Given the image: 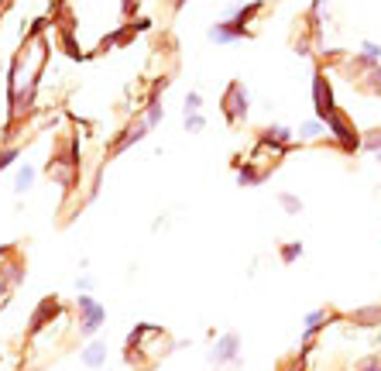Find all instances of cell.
<instances>
[{
  "label": "cell",
  "mask_w": 381,
  "mask_h": 371,
  "mask_svg": "<svg viewBox=\"0 0 381 371\" xmlns=\"http://www.w3.org/2000/svg\"><path fill=\"white\" fill-rule=\"evenodd\" d=\"M323 124H327V131H330V145H337L344 155H357V152H364V134L357 131L354 121H351L344 110L330 114Z\"/></svg>",
  "instance_id": "6da1fadb"
},
{
  "label": "cell",
  "mask_w": 381,
  "mask_h": 371,
  "mask_svg": "<svg viewBox=\"0 0 381 371\" xmlns=\"http://www.w3.org/2000/svg\"><path fill=\"white\" fill-rule=\"evenodd\" d=\"M220 110H224V117H227L230 124L248 121V110H251V93H248V86H244V83H230L224 100H220Z\"/></svg>",
  "instance_id": "7a4b0ae2"
},
{
  "label": "cell",
  "mask_w": 381,
  "mask_h": 371,
  "mask_svg": "<svg viewBox=\"0 0 381 371\" xmlns=\"http://www.w3.org/2000/svg\"><path fill=\"white\" fill-rule=\"evenodd\" d=\"M76 310H79V334H83V337H93L103 323H107V310H103L90 292H79Z\"/></svg>",
  "instance_id": "3957f363"
},
{
  "label": "cell",
  "mask_w": 381,
  "mask_h": 371,
  "mask_svg": "<svg viewBox=\"0 0 381 371\" xmlns=\"http://www.w3.org/2000/svg\"><path fill=\"white\" fill-rule=\"evenodd\" d=\"M344 320L347 317H340V313H333V310H309L303 317V347H313L320 334H327V327L344 323Z\"/></svg>",
  "instance_id": "277c9868"
},
{
  "label": "cell",
  "mask_w": 381,
  "mask_h": 371,
  "mask_svg": "<svg viewBox=\"0 0 381 371\" xmlns=\"http://www.w3.org/2000/svg\"><path fill=\"white\" fill-rule=\"evenodd\" d=\"M313 110H316V117H320V121H327L330 114L340 110L337 100H333V86H330V80H327V73H323V69H316V73H313Z\"/></svg>",
  "instance_id": "5b68a950"
},
{
  "label": "cell",
  "mask_w": 381,
  "mask_h": 371,
  "mask_svg": "<svg viewBox=\"0 0 381 371\" xmlns=\"http://www.w3.org/2000/svg\"><path fill=\"white\" fill-rule=\"evenodd\" d=\"M206 38H210L213 45H234V42L251 38V28L241 25V21H234V18H224V21H217V25L206 31Z\"/></svg>",
  "instance_id": "8992f818"
},
{
  "label": "cell",
  "mask_w": 381,
  "mask_h": 371,
  "mask_svg": "<svg viewBox=\"0 0 381 371\" xmlns=\"http://www.w3.org/2000/svg\"><path fill=\"white\" fill-rule=\"evenodd\" d=\"M234 361H241V337L237 334H224L210 347V365L220 368V365H234Z\"/></svg>",
  "instance_id": "52a82bcc"
},
{
  "label": "cell",
  "mask_w": 381,
  "mask_h": 371,
  "mask_svg": "<svg viewBox=\"0 0 381 371\" xmlns=\"http://www.w3.org/2000/svg\"><path fill=\"white\" fill-rule=\"evenodd\" d=\"M347 323L357 330H381V303H368L347 313Z\"/></svg>",
  "instance_id": "ba28073f"
},
{
  "label": "cell",
  "mask_w": 381,
  "mask_h": 371,
  "mask_svg": "<svg viewBox=\"0 0 381 371\" xmlns=\"http://www.w3.org/2000/svg\"><path fill=\"white\" fill-rule=\"evenodd\" d=\"M79 361H83V368H90V371H97L107 365V344L103 341H90V344L79 351Z\"/></svg>",
  "instance_id": "9c48e42d"
},
{
  "label": "cell",
  "mask_w": 381,
  "mask_h": 371,
  "mask_svg": "<svg viewBox=\"0 0 381 371\" xmlns=\"http://www.w3.org/2000/svg\"><path fill=\"white\" fill-rule=\"evenodd\" d=\"M148 131H152V128H148L145 121H138V124H131V128H124V134H121V138L114 141V148H110V152H114V155H121V152H127L131 145H138V141H141V138H145V134H148Z\"/></svg>",
  "instance_id": "30bf717a"
},
{
  "label": "cell",
  "mask_w": 381,
  "mask_h": 371,
  "mask_svg": "<svg viewBox=\"0 0 381 371\" xmlns=\"http://www.w3.org/2000/svg\"><path fill=\"white\" fill-rule=\"evenodd\" d=\"M296 138H299V141H323V138L330 141V131H327V124H323L320 117H313V121H303V124H299Z\"/></svg>",
  "instance_id": "8fae6325"
},
{
  "label": "cell",
  "mask_w": 381,
  "mask_h": 371,
  "mask_svg": "<svg viewBox=\"0 0 381 371\" xmlns=\"http://www.w3.org/2000/svg\"><path fill=\"white\" fill-rule=\"evenodd\" d=\"M265 179H268V169H258L254 162H244L237 169V186H261Z\"/></svg>",
  "instance_id": "7c38bea8"
},
{
  "label": "cell",
  "mask_w": 381,
  "mask_h": 371,
  "mask_svg": "<svg viewBox=\"0 0 381 371\" xmlns=\"http://www.w3.org/2000/svg\"><path fill=\"white\" fill-rule=\"evenodd\" d=\"M303 255H306V244H303V241H285V244L279 248V258L285 262V265H296Z\"/></svg>",
  "instance_id": "4fadbf2b"
},
{
  "label": "cell",
  "mask_w": 381,
  "mask_h": 371,
  "mask_svg": "<svg viewBox=\"0 0 381 371\" xmlns=\"http://www.w3.org/2000/svg\"><path fill=\"white\" fill-rule=\"evenodd\" d=\"M49 317H59V299H45L38 310H35V320H31V330H42V323Z\"/></svg>",
  "instance_id": "5bb4252c"
},
{
  "label": "cell",
  "mask_w": 381,
  "mask_h": 371,
  "mask_svg": "<svg viewBox=\"0 0 381 371\" xmlns=\"http://www.w3.org/2000/svg\"><path fill=\"white\" fill-rule=\"evenodd\" d=\"M31 186H35V169L31 165H21L18 176H14V193H28Z\"/></svg>",
  "instance_id": "9a60e30c"
},
{
  "label": "cell",
  "mask_w": 381,
  "mask_h": 371,
  "mask_svg": "<svg viewBox=\"0 0 381 371\" xmlns=\"http://www.w3.org/2000/svg\"><path fill=\"white\" fill-rule=\"evenodd\" d=\"M279 207L289 213V217H299V213H303V200H299L296 193H279Z\"/></svg>",
  "instance_id": "2e32d148"
},
{
  "label": "cell",
  "mask_w": 381,
  "mask_h": 371,
  "mask_svg": "<svg viewBox=\"0 0 381 371\" xmlns=\"http://www.w3.org/2000/svg\"><path fill=\"white\" fill-rule=\"evenodd\" d=\"M354 371H381V351H371L361 361H354Z\"/></svg>",
  "instance_id": "e0dca14e"
},
{
  "label": "cell",
  "mask_w": 381,
  "mask_h": 371,
  "mask_svg": "<svg viewBox=\"0 0 381 371\" xmlns=\"http://www.w3.org/2000/svg\"><path fill=\"white\" fill-rule=\"evenodd\" d=\"M361 55H364L368 62L381 66V45H378V42H361Z\"/></svg>",
  "instance_id": "ac0fdd59"
},
{
  "label": "cell",
  "mask_w": 381,
  "mask_h": 371,
  "mask_svg": "<svg viewBox=\"0 0 381 371\" xmlns=\"http://www.w3.org/2000/svg\"><path fill=\"white\" fill-rule=\"evenodd\" d=\"M182 124H186V131H189V134H200L206 128V117H203V114H186V121H182Z\"/></svg>",
  "instance_id": "d6986e66"
},
{
  "label": "cell",
  "mask_w": 381,
  "mask_h": 371,
  "mask_svg": "<svg viewBox=\"0 0 381 371\" xmlns=\"http://www.w3.org/2000/svg\"><path fill=\"white\" fill-rule=\"evenodd\" d=\"M203 110V97L193 90V93H186V114H200Z\"/></svg>",
  "instance_id": "ffe728a7"
},
{
  "label": "cell",
  "mask_w": 381,
  "mask_h": 371,
  "mask_svg": "<svg viewBox=\"0 0 381 371\" xmlns=\"http://www.w3.org/2000/svg\"><path fill=\"white\" fill-rule=\"evenodd\" d=\"M364 83H368V90H371V93H381V66H375V69L364 76Z\"/></svg>",
  "instance_id": "44dd1931"
},
{
  "label": "cell",
  "mask_w": 381,
  "mask_h": 371,
  "mask_svg": "<svg viewBox=\"0 0 381 371\" xmlns=\"http://www.w3.org/2000/svg\"><path fill=\"white\" fill-rule=\"evenodd\" d=\"M138 7H141V0H124V4H121L124 18H134V14H138Z\"/></svg>",
  "instance_id": "7402d4cb"
},
{
  "label": "cell",
  "mask_w": 381,
  "mask_h": 371,
  "mask_svg": "<svg viewBox=\"0 0 381 371\" xmlns=\"http://www.w3.org/2000/svg\"><path fill=\"white\" fill-rule=\"evenodd\" d=\"M93 289V279H90V275H79L76 279V292H90Z\"/></svg>",
  "instance_id": "603a6c76"
},
{
  "label": "cell",
  "mask_w": 381,
  "mask_h": 371,
  "mask_svg": "<svg viewBox=\"0 0 381 371\" xmlns=\"http://www.w3.org/2000/svg\"><path fill=\"white\" fill-rule=\"evenodd\" d=\"M182 4H186V0H172V7H176V11H179V7H182Z\"/></svg>",
  "instance_id": "cb8c5ba5"
},
{
  "label": "cell",
  "mask_w": 381,
  "mask_h": 371,
  "mask_svg": "<svg viewBox=\"0 0 381 371\" xmlns=\"http://www.w3.org/2000/svg\"><path fill=\"white\" fill-rule=\"evenodd\" d=\"M375 159H378V162H381V152H378V155H375Z\"/></svg>",
  "instance_id": "d4e9b609"
}]
</instances>
